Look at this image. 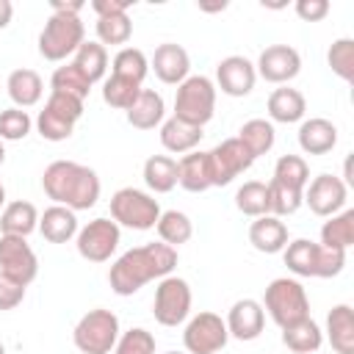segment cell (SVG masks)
<instances>
[{
  "mask_svg": "<svg viewBox=\"0 0 354 354\" xmlns=\"http://www.w3.org/2000/svg\"><path fill=\"white\" fill-rule=\"evenodd\" d=\"M249 243L263 254H277L288 246V227L277 216H260L249 227Z\"/></svg>",
  "mask_w": 354,
  "mask_h": 354,
  "instance_id": "obj_22",
  "label": "cell"
},
{
  "mask_svg": "<svg viewBox=\"0 0 354 354\" xmlns=\"http://www.w3.org/2000/svg\"><path fill=\"white\" fill-rule=\"evenodd\" d=\"M346 199H348V188L337 174H318L304 185V202L321 218L340 213Z\"/></svg>",
  "mask_w": 354,
  "mask_h": 354,
  "instance_id": "obj_15",
  "label": "cell"
},
{
  "mask_svg": "<svg viewBox=\"0 0 354 354\" xmlns=\"http://www.w3.org/2000/svg\"><path fill=\"white\" fill-rule=\"evenodd\" d=\"M268 116L271 122H279V124H293V122H301L304 119V111H307V100L299 88H290V86H279L268 94Z\"/></svg>",
  "mask_w": 354,
  "mask_h": 354,
  "instance_id": "obj_20",
  "label": "cell"
},
{
  "mask_svg": "<svg viewBox=\"0 0 354 354\" xmlns=\"http://www.w3.org/2000/svg\"><path fill=\"white\" fill-rule=\"evenodd\" d=\"M72 64H75V66L83 72V77L94 86L97 80L105 77V69H108V53H105V47H102L100 41H83V44L77 47Z\"/></svg>",
  "mask_w": 354,
  "mask_h": 354,
  "instance_id": "obj_35",
  "label": "cell"
},
{
  "mask_svg": "<svg viewBox=\"0 0 354 354\" xmlns=\"http://www.w3.org/2000/svg\"><path fill=\"white\" fill-rule=\"evenodd\" d=\"M111 218L119 227L130 230H152L160 218V205L147 191L138 188H119L111 196Z\"/></svg>",
  "mask_w": 354,
  "mask_h": 354,
  "instance_id": "obj_9",
  "label": "cell"
},
{
  "mask_svg": "<svg viewBox=\"0 0 354 354\" xmlns=\"http://www.w3.org/2000/svg\"><path fill=\"white\" fill-rule=\"evenodd\" d=\"M266 191H268V216H277V218L293 216L301 207V202H304V191L282 185L277 180L266 183Z\"/></svg>",
  "mask_w": 354,
  "mask_h": 354,
  "instance_id": "obj_37",
  "label": "cell"
},
{
  "mask_svg": "<svg viewBox=\"0 0 354 354\" xmlns=\"http://www.w3.org/2000/svg\"><path fill=\"white\" fill-rule=\"evenodd\" d=\"M191 313V285L183 277H163L158 279L155 299H152V315L160 326H180Z\"/></svg>",
  "mask_w": 354,
  "mask_h": 354,
  "instance_id": "obj_10",
  "label": "cell"
},
{
  "mask_svg": "<svg viewBox=\"0 0 354 354\" xmlns=\"http://www.w3.org/2000/svg\"><path fill=\"white\" fill-rule=\"evenodd\" d=\"M216 113V83L205 75H188L174 94V116L205 127Z\"/></svg>",
  "mask_w": 354,
  "mask_h": 354,
  "instance_id": "obj_6",
  "label": "cell"
},
{
  "mask_svg": "<svg viewBox=\"0 0 354 354\" xmlns=\"http://www.w3.org/2000/svg\"><path fill=\"white\" fill-rule=\"evenodd\" d=\"M83 36H86V30H83V22L77 14L53 11L39 33V55L44 61H64L77 53V47L86 41Z\"/></svg>",
  "mask_w": 354,
  "mask_h": 354,
  "instance_id": "obj_5",
  "label": "cell"
},
{
  "mask_svg": "<svg viewBox=\"0 0 354 354\" xmlns=\"http://www.w3.org/2000/svg\"><path fill=\"white\" fill-rule=\"evenodd\" d=\"M133 6V0H94L91 3V11L97 14V17H102V14H119V11H127Z\"/></svg>",
  "mask_w": 354,
  "mask_h": 354,
  "instance_id": "obj_48",
  "label": "cell"
},
{
  "mask_svg": "<svg viewBox=\"0 0 354 354\" xmlns=\"http://www.w3.org/2000/svg\"><path fill=\"white\" fill-rule=\"evenodd\" d=\"M33 122L28 111L22 108H6L0 111V141H22L30 133Z\"/></svg>",
  "mask_w": 354,
  "mask_h": 354,
  "instance_id": "obj_44",
  "label": "cell"
},
{
  "mask_svg": "<svg viewBox=\"0 0 354 354\" xmlns=\"http://www.w3.org/2000/svg\"><path fill=\"white\" fill-rule=\"evenodd\" d=\"M166 354H185V351H166Z\"/></svg>",
  "mask_w": 354,
  "mask_h": 354,
  "instance_id": "obj_53",
  "label": "cell"
},
{
  "mask_svg": "<svg viewBox=\"0 0 354 354\" xmlns=\"http://www.w3.org/2000/svg\"><path fill=\"white\" fill-rule=\"evenodd\" d=\"M3 160H6V149H3V141H0V166H3Z\"/></svg>",
  "mask_w": 354,
  "mask_h": 354,
  "instance_id": "obj_52",
  "label": "cell"
},
{
  "mask_svg": "<svg viewBox=\"0 0 354 354\" xmlns=\"http://www.w3.org/2000/svg\"><path fill=\"white\" fill-rule=\"evenodd\" d=\"M227 340H230V332H227L224 318L207 310L196 313L185 324V332H183V346L188 354H216L227 346Z\"/></svg>",
  "mask_w": 354,
  "mask_h": 354,
  "instance_id": "obj_11",
  "label": "cell"
},
{
  "mask_svg": "<svg viewBox=\"0 0 354 354\" xmlns=\"http://www.w3.org/2000/svg\"><path fill=\"white\" fill-rule=\"evenodd\" d=\"M254 163V158L249 155V149L238 141V138H227L218 147H213L207 152V169H210V185H227L232 183L238 174H243L249 166Z\"/></svg>",
  "mask_w": 354,
  "mask_h": 354,
  "instance_id": "obj_14",
  "label": "cell"
},
{
  "mask_svg": "<svg viewBox=\"0 0 354 354\" xmlns=\"http://www.w3.org/2000/svg\"><path fill=\"white\" fill-rule=\"evenodd\" d=\"M177 183L191 191V194H202L210 185V169H207V152H188L177 160Z\"/></svg>",
  "mask_w": 354,
  "mask_h": 354,
  "instance_id": "obj_29",
  "label": "cell"
},
{
  "mask_svg": "<svg viewBox=\"0 0 354 354\" xmlns=\"http://www.w3.org/2000/svg\"><path fill=\"white\" fill-rule=\"evenodd\" d=\"M263 313H268L279 329L307 318L310 315V299H307L304 285L293 277L271 279L266 288V296H263Z\"/></svg>",
  "mask_w": 354,
  "mask_h": 354,
  "instance_id": "obj_4",
  "label": "cell"
},
{
  "mask_svg": "<svg viewBox=\"0 0 354 354\" xmlns=\"http://www.w3.org/2000/svg\"><path fill=\"white\" fill-rule=\"evenodd\" d=\"M282 260L288 266V271H293L296 277H337L346 266V252L340 249H326L315 241L307 238H296L282 249Z\"/></svg>",
  "mask_w": 354,
  "mask_h": 354,
  "instance_id": "obj_3",
  "label": "cell"
},
{
  "mask_svg": "<svg viewBox=\"0 0 354 354\" xmlns=\"http://www.w3.org/2000/svg\"><path fill=\"white\" fill-rule=\"evenodd\" d=\"M0 274L19 285H30L39 274V260L30 243L19 235H0Z\"/></svg>",
  "mask_w": 354,
  "mask_h": 354,
  "instance_id": "obj_13",
  "label": "cell"
},
{
  "mask_svg": "<svg viewBox=\"0 0 354 354\" xmlns=\"http://www.w3.org/2000/svg\"><path fill=\"white\" fill-rule=\"evenodd\" d=\"M326 337L335 354H354V310L348 304H335L329 310Z\"/></svg>",
  "mask_w": 354,
  "mask_h": 354,
  "instance_id": "obj_25",
  "label": "cell"
},
{
  "mask_svg": "<svg viewBox=\"0 0 354 354\" xmlns=\"http://www.w3.org/2000/svg\"><path fill=\"white\" fill-rule=\"evenodd\" d=\"M293 8L304 22H321L329 14V3L326 0H296Z\"/></svg>",
  "mask_w": 354,
  "mask_h": 354,
  "instance_id": "obj_47",
  "label": "cell"
},
{
  "mask_svg": "<svg viewBox=\"0 0 354 354\" xmlns=\"http://www.w3.org/2000/svg\"><path fill=\"white\" fill-rule=\"evenodd\" d=\"M326 61H329L332 72L340 80L351 83L354 80V39H337V41H332V47L326 53Z\"/></svg>",
  "mask_w": 354,
  "mask_h": 354,
  "instance_id": "obj_43",
  "label": "cell"
},
{
  "mask_svg": "<svg viewBox=\"0 0 354 354\" xmlns=\"http://www.w3.org/2000/svg\"><path fill=\"white\" fill-rule=\"evenodd\" d=\"M119 224L113 218H94L88 221L86 227L77 230L75 235V246H77V254L88 263H105L111 260V254L116 252L119 246Z\"/></svg>",
  "mask_w": 354,
  "mask_h": 354,
  "instance_id": "obj_12",
  "label": "cell"
},
{
  "mask_svg": "<svg viewBox=\"0 0 354 354\" xmlns=\"http://www.w3.org/2000/svg\"><path fill=\"white\" fill-rule=\"evenodd\" d=\"M80 8H83V3H80V0H75V3L53 0V11H61V14H77V17H80Z\"/></svg>",
  "mask_w": 354,
  "mask_h": 354,
  "instance_id": "obj_49",
  "label": "cell"
},
{
  "mask_svg": "<svg viewBox=\"0 0 354 354\" xmlns=\"http://www.w3.org/2000/svg\"><path fill=\"white\" fill-rule=\"evenodd\" d=\"M3 205H6V185L0 183V207H3Z\"/></svg>",
  "mask_w": 354,
  "mask_h": 354,
  "instance_id": "obj_51",
  "label": "cell"
},
{
  "mask_svg": "<svg viewBox=\"0 0 354 354\" xmlns=\"http://www.w3.org/2000/svg\"><path fill=\"white\" fill-rule=\"evenodd\" d=\"M22 299H25V285H19V282L8 279L6 274H0V310L3 313L14 310V307L22 304Z\"/></svg>",
  "mask_w": 354,
  "mask_h": 354,
  "instance_id": "obj_46",
  "label": "cell"
},
{
  "mask_svg": "<svg viewBox=\"0 0 354 354\" xmlns=\"http://www.w3.org/2000/svg\"><path fill=\"white\" fill-rule=\"evenodd\" d=\"M50 86H53V91H64V94H72L77 100H86L88 91H91V83L83 77V72L75 64L58 66L53 72V77H50Z\"/></svg>",
  "mask_w": 354,
  "mask_h": 354,
  "instance_id": "obj_42",
  "label": "cell"
},
{
  "mask_svg": "<svg viewBox=\"0 0 354 354\" xmlns=\"http://www.w3.org/2000/svg\"><path fill=\"white\" fill-rule=\"evenodd\" d=\"M335 144H337V127L329 119L313 116V119L301 122V127H299V147H301V152H307V155H326V152L335 149Z\"/></svg>",
  "mask_w": 354,
  "mask_h": 354,
  "instance_id": "obj_21",
  "label": "cell"
},
{
  "mask_svg": "<svg viewBox=\"0 0 354 354\" xmlns=\"http://www.w3.org/2000/svg\"><path fill=\"white\" fill-rule=\"evenodd\" d=\"M271 180L304 191V185L310 183V166H307V160L301 155H282L277 160V166H274V177Z\"/></svg>",
  "mask_w": 354,
  "mask_h": 354,
  "instance_id": "obj_40",
  "label": "cell"
},
{
  "mask_svg": "<svg viewBox=\"0 0 354 354\" xmlns=\"http://www.w3.org/2000/svg\"><path fill=\"white\" fill-rule=\"evenodd\" d=\"M11 17H14V6H11V0H0V30L11 22Z\"/></svg>",
  "mask_w": 354,
  "mask_h": 354,
  "instance_id": "obj_50",
  "label": "cell"
},
{
  "mask_svg": "<svg viewBox=\"0 0 354 354\" xmlns=\"http://www.w3.org/2000/svg\"><path fill=\"white\" fill-rule=\"evenodd\" d=\"M130 36H133V22H130L127 11L97 17V39L102 47L105 44H127Z\"/></svg>",
  "mask_w": 354,
  "mask_h": 354,
  "instance_id": "obj_39",
  "label": "cell"
},
{
  "mask_svg": "<svg viewBox=\"0 0 354 354\" xmlns=\"http://www.w3.org/2000/svg\"><path fill=\"white\" fill-rule=\"evenodd\" d=\"M113 354H155V335L144 326H133L124 335H119Z\"/></svg>",
  "mask_w": 354,
  "mask_h": 354,
  "instance_id": "obj_45",
  "label": "cell"
},
{
  "mask_svg": "<svg viewBox=\"0 0 354 354\" xmlns=\"http://www.w3.org/2000/svg\"><path fill=\"white\" fill-rule=\"evenodd\" d=\"M80 116H83V100L64 91H50L44 108L36 116V130L44 141H64L72 136Z\"/></svg>",
  "mask_w": 354,
  "mask_h": 354,
  "instance_id": "obj_8",
  "label": "cell"
},
{
  "mask_svg": "<svg viewBox=\"0 0 354 354\" xmlns=\"http://www.w3.org/2000/svg\"><path fill=\"white\" fill-rule=\"evenodd\" d=\"M202 127L196 124H188L177 116H169L163 124H160V144L166 152H174V155H188L196 149V144L202 141Z\"/></svg>",
  "mask_w": 354,
  "mask_h": 354,
  "instance_id": "obj_23",
  "label": "cell"
},
{
  "mask_svg": "<svg viewBox=\"0 0 354 354\" xmlns=\"http://www.w3.org/2000/svg\"><path fill=\"white\" fill-rule=\"evenodd\" d=\"M254 72L266 83H277V86L290 83L301 72V55L290 44H271L260 53V58L254 64Z\"/></svg>",
  "mask_w": 354,
  "mask_h": 354,
  "instance_id": "obj_16",
  "label": "cell"
},
{
  "mask_svg": "<svg viewBox=\"0 0 354 354\" xmlns=\"http://www.w3.org/2000/svg\"><path fill=\"white\" fill-rule=\"evenodd\" d=\"M351 243H354V210H340L329 216V221H324L321 227V246L346 252Z\"/></svg>",
  "mask_w": 354,
  "mask_h": 354,
  "instance_id": "obj_33",
  "label": "cell"
},
{
  "mask_svg": "<svg viewBox=\"0 0 354 354\" xmlns=\"http://www.w3.org/2000/svg\"><path fill=\"white\" fill-rule=\"evenodd\" d=\"M149 72V61L147 55L138 50V47H122L116 55H113V66H111V75H119L124 80H133V83H144Z\"/></svg>",
  "mask_w": 354,
  "mask_h": 354,
  "instance_id": "obj_36",
  "label": "cell"
},
{
  "mask_svg": "<svg viewBox=\"0 0 354 354\" xmlns=\"http://www.w3.org/2000/svg\"><path fill=\"white\" fill-rule=\"evenodd\" d=\"M149 66L155 69V77H158L160 83L180 86V83L188 77L191 58H188L185 47H180V44H174V41H166V44H158V47H155V55H152Z\"/></svg>",
  "mask_w": 354,
  "mask_h": 354,
  "instance_id": "obj_19",
  "label": "cell"
},
{
  "mask_svg": "<svg viewBox=\"0 0 354 354\" xmlns=\"http://www.w3.org/2000/svg\"><path fill=\"white\" fill-rule=\"evenodd\" d=\"M39 232L50 243H66L77 235V216L69 207L53 205L39 216Z\"/></svg>",
  "mask_w": 354,
  "mask_h": 354,
  "instance_id": "obj_24",
  "label": "cell"
},
{
  "mask_svg": "<svg viewBox=\"0 0 354 354\" xmlns=\"http://www.w3.org/2000/svg\"><path fill=\"white\" fill-rule=\"evenodd\" d=\"M72 340H75V348L80 354H111L116 340H119V318H116V313H111L105 307L88 310L75 324Z\"/></svg>",
  "mask_w": 354,
  "mask_h": 354,
  "instance_id": "obj_7",
  "label": "cell"
},
{
  "mask_svg": "<svg viewBox=\"0 0 354 354\" xmlns=\"http://www.w3.org/2000/svg\"><path fill=\"white\" fill-rule=\"evenodd\" d=\"M138 94H141V86L133 83V80H124L119 75H111L102 83V100H105V105H111L116 111H127L136 102Z\"/></svg>",
  "mask_w": 354,
  "mask_h": 354,
  "instance_id": "obj_41",
  "label": "cell"
},
{
  "mask_svg": "<svg viewBox=\"0 0 354 354\" xmlns=\"http://www.w3.org/2000/svg\"><path fill=\"white\" fill-rule=\"evenodd\" d=\"M282 343L293 354H315L321 348V343H324V332L307 315V318H301V321H296V324L282 329Z\"/></svg>",
  "mask_w": 354,
  "mask_h": 354,
  "instance_id": "obj_30",
  "label": "cell"
},
{
  "mask_svg": "<svg viewBox=\"0 0 354 354\" xmlns=\"http://www.w3.org/2000/svg\"><path fill=\"white\" fill-rule=\"evenodd\" d=\"M227 332L235 340H257L266 326L263 304L254 299H238L227 313Z\"/></svg>",
  "mask_w": 354,
  "mask_h": 354,
  "instance_id": "obj_18",
  "label": "cell"
},
{
  "mask_svg": "<svg viewBox=\"0 0 354 354\" xmlns=\"http://www.w3.org/2000/svg\"><path fill=\"white\" fill-rule=\"evenodd\" d=\"M0 354H6V346H3V343H0Z\"/></svg>",
  "mask_w": 354,
  "mask_h": 354,
  "instance_id": "obj_54",
  "label": "cell"
},
{
  "mask_svg": "<svg viewBox=\"0 0 354 354\" xmlns=\"http://www.w3.org/2000/svg\"><path fill=\"white\" fill-rule=\"evenodd\" d=\"M44 194L69 210H88L100 199V177L94 169L75 160H53L41 174Z\"/></svg>",
  "mask_w": 354,
  "mask_h": 354,
  "instance_id": "obj_2",
  "label": "cell"
},
{
  "mask_svg": "<svg viewBox=\"0 0 354 354\" xmlns=\"http://www.w3.org/2000/svg\"><path fill=\"white\" fill-rule=\"evenodd\" d=\"M155 230H158V238L166 246H171V249H177L180 243H188L191 235H194V224H191V218L183 210H166V213H160Z\"/></svg>",
  "mask_w": 354,
  "mask_h": 354,
  "instance_id": "obj_34",
  "label": "cell"
},
{
  "mask_svg": "<svg viewBox=\"0 0 354 354\" xmlns=\"http://www.w3.org/2000/svg\"><path fill=\"white\" fill-rule=\"evenodd\" d=\"M6 88H8L14 108H22V111L36 105L44 94V83H41L39 72H33V69H14L6 80Z\"/></svg>",
  "mask_w": 354,
  "mask_h": 354,
  "instance_id": "obj_28",
  "label": "cell"
},
{
  "mask_svg": "<svg viewBox=\"0 0 354 354\" xmlns=\"http://www.w3.org/2000/svg\"><path fill=\"white\" fill-rule=\"evenodd\" d=\"M33 230H39V210L33 202L17 199L8 202L0 213V235H19L28 238Z\"/></svg>",
  "mask_w": 354,
  "mask_h": 354,
  "instance_id": "obj_27",
  "label": "cell"
},
{
  "mask_svg": "<svg viewBox=\"0 0 354 354\" xmlns=\"http://www.w3.org/2000/svg\"><path fill=\"white\" fill-rule=\"evenodd\" d=\"M127 113V122L136 127V130H155L158 124H163V113H166V105H163V97L152 88H141V94L136 97V102L124 111Z\"/></svg>",
  "mask_w": 354,
  "mask_h": 354,
  "instance_id": "obj_26",
  "label": "cell"
},
{
  "mask_svg": "<svg viewBox=\"0 0 354 354\" xmlns=\"http://www.w3.org/2000/svg\"><path fill=\"white\" fill-rule=\"evenodd\" d=\"M235 138L249 149L252 158H260V155L271 152V147L277 141V133H274V124L268 119H249V122L241 124Z\"/></svg>",
  "mask_w": 354,
  "mask_h": 354,
  "instance_id": "obj_32",
  "label": "cell"
},
{
  "mask_svg": "<svg viewBox=\"0 0 354 354\" xmlns=\"http://www.w3.org/2000/svg\"><path fill=\"white\" fill-rule=\"evenodd\" d=\"M235 207L243 216H249V218L268 216V191H266V183H257V180L243 183L235 191Z\"/></svg>",
  "mask_w": 354,
  "mask_h": 354,
  "instance_id": "obj_38",
  "label": "cell"
},
{
  "mask_svg": "<svg viewBox=\"0 0 354 354\" xmlns=\"http://www.w3.org/2000/svg\"><path fill=\"white\" fill-rule=\"evenodd\" d=\"M144 183L155 194H169L177 185V160L169 155H149L144 160Z\"/></svg>",
  "mask_w": 354,
  "mask_h": 354,
  "instance_id": "obj_31",
  "label": "cell"
},
{
  "mask_svg": "<svg viewBox=\"0 0 354 354\" xmlns=\"http://www.w3.org/2000/svg\"><path fill=\"white\" fill-rule=\"evenodd\" d=\"M174 266H177V249L166 246L163 241H152L127 249L122 257H116V263L108 271V282L116 296H133L147 282L169 277Z\"/></svg>",
  "mask_w": 354,
  "mask_h": 354,
  "instance_id": "obj_1",
  "label": "cell"
},
{
  "mask_svg": "<svg viewBox=\"0 0 354 354\" xmlns=\"http://www.w3.org/2000/svg\"><path fill=\"white\" fill-rule=\"evenodd\" d=\"M216 83L227 97H246L257 83L254 64L243 55H227L216 66Z\"/></svg>",
  "mask_w": 354,
  "mask_h": 354,
  "instance_id": "obj_17",
  "label": "cell"
}]
</instances>
